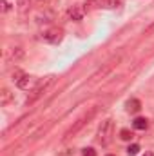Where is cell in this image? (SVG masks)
<instances>
[{"label": "cell", "mask_w": 154, "mask_h": 156, "mask_svg": "<svg viewBox=\"0 0 154 156\" xmlns=\"http://www.w3.org/2000/svg\"><path fill=\"white\" fill-rule=\"evenodd\" d=\"M145 156H152V154H145Z\"/></svg>", "instance_id": "d6986e66"}, {"label": "cell", "mask_w": 154, "mask_h": 156, "mask_svg": "<svg viewBox=\"0 0 154 156\" xmlns=\"http://www.w3.org/2000/svg\"><path fill=\"white\" fill-rule=\"evenodd\" d=\"M29 85H31V76L29 75H24V76L16 82V87L18 89H29Z\"/></svg>", "instance_id": "30bf717a"}, {"label": "cell", "mask_w": 154, "mask_h": 156, "mask_svg": "<svg viewBox=\"0 0 154 156\" xmlns=\"http://www.w3.org/2000/svg\"><path fill=\"white\" fill-rule=\"evenodd\" d=\"M120 138H121V140H131V138H132V133H131L129 129H121V131H120Z\"/></svg>", "instance_id": "5bb4252c"}, {"label": "cell", "mask_w": 154, "mask_h": 156, "mask_svg": "<svg viewBox=\"0 0 154 156\" xmlns=\"http://www.w3.org/2000/svg\"><path fill=\"white\" fill-rule=\"evenodd\" d=\"M113 131H114L113 120H111V118L103 120V122L100 123V127H98V142H100L102 145H107V144L111 142V138H113Z\"/></svg>", "instance_id": "7a4b0ae2"}, {"label": "cell", "mask_w": 154, "mask_h": 156, "mask_svg": "<svg viewBox=\"0 0 154 156\" xmlns=\"http://www.w3.org/2000/svg\"><path fill=\"white\" fill-rule=\"evenodd\" d=\"M140 109H142V102H140V100L132 98V100H129V102H127V111H129V113H132V115H134V113H138Z\"/></svg>", "instance_id": "52a82bcc"}, {"label": "cell", "mask_w": 154, "mask_h": 156, "mask_svg": "<svg viewBox=\"0 0 154 156\" xmlns=\"http://www.w3.org/2000/svg\"><path fill=\"white\" fill-rule=\"evenodd\" d=\"M93 115H94V111H91L89 115H83L82 118H78L76 122H75V125H71V127L65 131V134H64V142H67V140H71L73 136H76L78 133L83 129V125H85V123H89V120L93 118Z\"/></svg>", "instance_id": "3957f363"}, {"label": "cell", "mask_w": 154, "mask_h": 156, "mask_svg": "<svg viewBox=\"0 0 154 156\" xmlns=\"http://www.w3.org/2000/svg\"><path fill=\"white\" fill-rule=\"evenodd\" d=\"M0 4H2V11H4V13H7V11H9V9H11V4H9V2H7V0H2V2H0Z\"/></svg>", "instance_id": "ac0fdd59"}, {"label": "cell", "mask_w": 154, "mask_h": 156, "mask_svg": "<svg viewBox=\"0 0 154 156\" xmlns=\"http://www.w3.org/2000/svg\"><path fill=\"white\" fill-rule=\"evenodd\" d=\"M42 38L45 40V42H49V44H58V42L62 40V29L51 27V29H47V31L42 35Z\"/></svg>", "instance_id": "5b68a950"}, {"label": "cell", "mask_w": 154, "mask_h": 156, "mask_svg": "<svg viewBox=\"0 0 154 156\" xmlns=\"http://www.w3.org/2000/svg\"><path fill=\"white\" fill-rule=\"evenodd\" d=\"M118 60H120L118 56H116V58H113V60H109V62H107V64H105V66H103L102 69H98V71H96V73H94V75L91 76V78H93L91 82L94 83V82H98V80H102V78H105L107 75H109V73H111V71H113V67H114L116 64H118Z\"/></svg>", "instance_id": "277c9868"}, {"label": "cell", "mask_w": 154, "mask_h": 156, "mask_svg": "<svg viewBox=\"0 0 154 156\" xmlns=\"http://www.w3.org/2000/svg\"><path fill=\"white\" fill-rule=\"evenodd\" d=\"M107 156H113V154H107Z\"/></svg>", "instance_id": "ffe728a7"}, {"label": "cell", "mask_w": 154, "mask_h": 156, "mask_svg": "<svg viewBox=\"0 0 154 156\" xmlns=\"http://www.w3.org/2000/svg\"><path fill=\"white\" fill-rule=\"evenodd\" d=\"M138 151H140V145H129V149H127V154L129 156H134V154H138Z\"/></svg>", "instance_id": "2e32d148"}, {"label": "cell", "mask_w": 154, "mask_h": 156, "mask_svg": "<svg viewBox=\"0 0 154 156\" xmlns=\"http://www.w3.org/2000/svg\"><path fill=\"white\" fill-rule=\"evenodd\" d=\"M53 82H54V76H53V75L40 78L38 82H37V85L33 87V91H31V96L27 98V104H33L37 98H40V96L44 94V91H47V87H49Z\"/></svg>", "instance_id": "6da1fadb"}, {"label": "cell", "mask_w": 154, "mask_h": 156, "mask_svg": "<svg viewBox=\"0 0 154 156\" xmlns=\"http://www.w3.org/2000/svg\"><path fill=\"white\" fill-rule=\"evenodd\" d=\"M11 100H13V93H11L9 89H5V87H4V89H2V93H0V104H2V105H7Z\"/></svg>", "instance_id": "9c48e42d"}, {"label": "cell", "mask_w": 154, "mask_h": 156, "mask_svg": "<svg viewBox=\"0 0 154 156\" xmlns=\"http://www.w3.org/2000/svg\"><path fill=\"white\" fill-rule=\"evenodd\" d=\"M82 154L83 156H96V151L93 147H85V149H82Z\"/></svg>", "instance_id": "e0dca14e"}, {"label": "cell", "mask_w": 154, "mask_h": 156, "mask_svg": "<svg viewBox=\"0 0 154 156\" xmlns=\"http://www.w3.org/2000/svg\"><path fill=\"white\" fill-rule=\"evenodd\" d=\"M40 2H44V0H40Z\"/></svg>", "instance_id": "44dd1931"}, {"label": "cell", "mask_w": 154, "mask_h": 156, "mask_svg": "<svg viewBox=\"0 0 154 156\" xmlns=\"http://www.w3.org/2000/svg\"><path fill=\"white\" fill-rule=\"evenodd\" d=\"M118 4H120V0H102V2H100L102 7H109V9H111V7H116Z\"/></svg>", "instance_id": "4fadbf2b"}, {"label": "cell", "mask_w": 154, "mask_h": 156, "mask_svg": "<svg viewBox=\"0 0 154 156\" xmlns=\"http://www.w3.org/2000/svg\"><path fill=\"white\" fill-rule=\"evenodd\" d=\"M24 75H26V73H24V71H22V69H15V71H13V82H15V83H16V82H18V80H20V78L24 76Z\"/></svg>", "instance_id": "9a60e30c"}, {"label": "cell", "mask_w": 154, "mask_h": 156, "mask_svg": "<svg viewBox=\"0 0 154 156\" xmlns=\"http://www.w3.org/2000/svg\"><path fill=\"white\" fill-rule=\"evenodd\" d=\"M132 125H134V129H140V131H145L147 129V120L145 118H136L134 122H132Z\"/></svg>", "instance_id": "8fae6325"}, {"label": "cell", "mask_w": 154, "mask_h": 156, "mask_svg": "<svg viewBox=\"0 0 154 156\" xmlns=\"http://www.w3.org/2000/svg\"><path fill=\"white\" fill-rule=\"evenodd\" d=\"M83 15H85V7H83V5L75 4V5H71V7H69V16H71L73 20L80 22V20L83 18Z\"/></svg>", "instance_id": "8992f818"}, {"label": "cell", "mask_w": 154, "mask_h": 156, "mask_svg": "<svg viewBox=\"0 0 154 156\" xmlns=\"http://www.w3.org/2000/svg\"><path fill=\"white\" fill-rule=\"evenodd\" d=\"M16 9H18V13L26 15L31 9V0H16Z\"/></svg>", "instance_id": "ba28073f"}, {"label": "cell", "mask_w": 154, "mask_h": 156, "mask_svg": "<svg viewBox=\"0 0 154 156\" xmlns=\"http://www.w3.org/2000/svg\"><path fill=\"white\" fill-rule=\"evenodd\" d=\"M24 55H26V53H24V49H22V47H15V49H13V53H11V56H13L15 60L24 58Z\"/></svg>", "instance_id": "7c38bea8"}]
</instances>
